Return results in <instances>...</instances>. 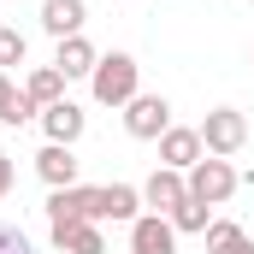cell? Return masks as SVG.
Segmentation results:
<instances>
[{
	"instance_id": "obj_8",
	"label": "cell",
	"mask_w": 254,
	"mask_h": 254,
	"mask_svg": "<svg viewBox=\"0 0 254 254\" xmlns=\"http://www.w3.org/2000/svg\"><path fill=\"white\" fill-rule=\"evenodd\" d=\"M36 172H42L48 190H71V184H77V154H71L65 142H48V148L36 154Z\"/></svg>"
},
{
	"instance_id": "obj_17",
	"label": "cell",
	"mask_w": 254,
	"mask_h": 254,
	"mask_svg": "<svg viewBox=\"0 0 254 254\" xmlns=\"http://www.w3.org/2000/svg\"><path fill=\"white\" fill-rule=\"evenodd\" d=\"M243 243H249V237H243L231 219H213V225H207V254H231V249H243Z\"/></svg>"
},
{
	"instance_id": "obj_11",
	"label": "cell",
	"mask_w": 254,
	"mask_h": 254,
	"mask_svg": "<svg viewBox=\"0 0 254 254\" xmlns=\"http://www.w3.org/2000/svg\"><path fill=\"white\" fill-rule=\"evenodd\" d=\"M95 65H101V54H95L83 36H65L60 54H54V71H60L65 83H71V77H95Z\"/></svg>"
},
{
	"instance_id": "obj_12",
	"label": "cell",
	"mask_w": 254,
	"mask_h": 254,
	"mask_svg": "<svg viewBox=\"0 0 254 254\" xmlns=\"http://www.w3.org/2000/svg\"><path fill=\"white\" fill-rule=\"evenodd\" d=\"M42 130H48V142H77L83 136V107L77 101H54V107H42Z\"/></svg>"
},
{
	"instance_id": "obj_7",
	"label": "cell",
	"mask_w": 254,
	"mask_h": 254,
	"mask_svg": "<svg viewBox=\"0 0 254 254\" xmlns=\"http://www.w3.org/2000/svg\"><path fill=\"white\" fill-rule=\"evenodd\" d=\"M130 254H178V231H172V219H160V213L136 219V225H130Z\"/></svg>"
},
{
	"instance_id": "obj_16",
	"label": "cell",
	"mask_w": 254,
	"mask_h": 254,
	"mask_svg": "<svg viewBox=\"0 0 254 254\" xmlns=\"http://www.w3.org/2000/svg\"><path fill=\"white\" fill-rule=\"evenodd\" d=\"M207 225H213V207L195 201V195H184V207L172 213V231H201V237H207Z\"/></svg>"
},
{
	"instance_id": "obj_6",
	"label": "cell",
	"mask_w": 254,
	"mask_h": 254,
	"mask_svg": "<svg viewBox=\"0 0 254 254\" xmlns=\"http://www.w3.org/2000/svg\"><path fill=\"white\" fill-rule=\"evenodd\" d=\"M48 225H95V190L71 184L48 195Z\"/></svg>"
},
{
	"instance_id": "obj_21",
	"label": "cell",
	"mask_w": 254,
	"mask_h": 254,
	"mask_svg": "<svg viewBox=\"0 0 254 254\" xmlns=\"http://www.w3.org/2000/svg\"><path fill=\"white\" fill-rule=\"evenodd\" d=\"M12 190V154H0V195Z\"/></svg>"
},
{
	"instance_id": "obj_23",
	"label": "cell",
	"mask_w": 254,
	"mask_h": 254,
	"mask_svg": "<svg viewBox=\"0 0 254 254\" xmlns=\"http://www.w3.org/2000/svg\"><path fill=\"white\" fill-rule=\"evenodd\" d=\"M231 254H254V243H243V249H231Z\"/></svg>"
},
{
	"instance_id": "obj_10",
	"label": "cell",
	"mask_w": 254,
	"mask_h": 254,
	"mask_svg": "<svg viewBox=\"0 0 254 254\" xmlns=\"http://www.w3.org/2000/svg\"><path fill=\"white\" fill-rule=\"evenodd\" d=\"M83 18H89V6H83V0H48V6H42V30H48L54 42L83 36Z\"/></svg>"
},
{
	"instance_id": "obj_9",
	"label": "cell",
	"mask_w": 254,
	"mask_h": 254,
	"mask_svg": "<svg viewBox=\"0 0 254 254\" xmlns=\"http://www.w3.org/2000/svg\"><path fill=\"white\" fill-rule=\"evenodd\" d=\"M195 160H201V130H166L160 136V166H172V172H190Z\"/></svg>"
},
{
	"instance_id": "obj_13",
	"label": "cell",
	"mask_w": 254,
	"mask_h": 254,
	"mask_svg": "<svg viewBox=\"0 0 254 254\" xmlns=\"http://www.w3.org/2000/svg\"><path fill=\"white\" fill-rule=\"evenodd\" d=\"M136 201H142V190L107 184V190H95V219H130V225H136Z\"/></svg>"
},
{
	"instance_id": "obj_1",
	"label": "cell",
	"mask_w": 254,
	"mask_h": 254,
	"mask_svg": "<svg viewBox=\"0 0 254 254\" xmlns=\"http://www.w3.org/2000/svg\"><path fill=\"white\" fill-rule=\"evenodd\" d=\"M136 71L142 65L130 60V54H107V60L95 65V77H89L95 83V101L101 107H130L136 101Z\"/></svg>"
},
{
	"instance_id": "obj_15",
	"label": "cell",
	"mask_w": 254,
	"mask_h": 254,
	"mask_svg": "<svg viewBox=\"0 0 254 254\" xmlns=\"http://www.w3.org/2000/svg\"><path fill=\"white\" fill-rule=\"evenodd\" d=\"M36 107H54V101H65V77L54 71V65H42V71H30V89H24Z\"/></svg>"
},
{
	"instance_id": "obj_5",
	"label": "cell",
	"mask_w": 254,
	"mask_h": 254,
	"mask_svg": "<svg viewBox=\"0 0 254 254\" xmlns=\"http://www.w3.org/2000/svg\"><path fill=\"white\" fill-rule=\"evenodd\" d=\"M184 195H190V178H184V172H172V166H160V172L142 184V201H148L160 219H172V213L184 207Z\"/></svg>"
},
{
	"instance_id": "obj_3",
	"label": "cell",
	"mask_w": 254,
	"mask_h": 254,
	"mask_svg": "<svg viewBox=\"0 0 254 254\" xmlns=\"http://www.w3.org/2000/svg\"><path fill=\"white\" fill-rule=\"evenodd\" d=\"M243 142H249V119H243L237 107L207 113V125H201V148H207V154H219V160H225V154H237Z\"/></svg>"
},
{
	"instance_id": "obj_2",
	"label": "cell",
	"mask_w": 254,
	"mask_h": 254,
	"mask_svg": "<svg viewBox=\"0 0 254 254\" xmlns=\"http://www.w3.org/2000/svg\"><path fill=\"white\" fill-rule=\"evenodd\" d=\"M231 190H237V172H231V160L207 154V160H195V166H190V195H195V201L219 207V201H231Z\"/></svg>"
},
{
	"instance_id": "obj_4",
	"label": "cell",
	"mask_w": 254,
	"mask_h": 254,
	"mask_svg": "<svg viewBox=\"0 0 254 254\" xmlns=\"http://www.w3.org/2000/svg\"><path fill=\"white\" fill-rule=\"evenodd\" d=\"M125 130L136 142H160L166 130H172V107H166V95H136L125 107Z\"/></svg>"
},
{
	"instance_id": "obj_18",
	"label": "cell",
	"mask_w": 254,
	"mask_h": 254,
	"mask_svg": "<svg viewBox=\"0 0 254 254\" xmlns=\"http://www.w3.org/2000/svg\"><path fill=\"white\" fill-rule=\"evenodd\" d=\"M36 113H42V107H36L24 89H12V95H6V107H0V125H30Z\"/></svg>"
},
{
	"instance_id": "obj_19",
	"label": "cell",
	"mask_w": 254,
	"mask_h": 254,
	"mask_svg": "<svg viewBox=\"0 0 254 254\" xmlns=\"http://www.w3.org/2000/svg\"><path fill=\"white\" fill-rule=\"evenodd\" d=\"M6 65H24V36L0 24V71H6Z\"/></svg>"
},
{
	"instance_id": "obj_22",
	"label": "cell",
	"mask_w": 254,
	"mask_h": 254,
	"mask_svg": "<svg viewBox=\"0 0 254 254\" xmlns=\"http://www.w3.org/2000/svg\"><path fill=\"white\" fill-rule=\"evenodd\" d=\"M6 95H12V83H6V71H0V107H6Z\"/></svg>"
},
{
	"instance_id": "obj_14",
	"label": "cell",
	"mask_w": 254,
	"mask_h": 254,
	"mask_svg": "<svg viewBox=\"0 0 254 254\" xmlns=\"http://www.w3.org/2000/svg\"><path fill=\"white\" fill-rule=\"evenodd\" d=\"M54 249H65V254H107V243H101V225H54Z\"/></svg>"
},
{
	"instance_id": "obj_20",
	"label": "cell",
	"mask_w": 254,
	"mask_h": 254,
	"mask_svg": "<svg viewBox=\"0 0 254 254\" xmlns=\"http://www.w3.org/2000/svg\"><path fill=\"white\" fill-rule=\"evenodd\" d=\"M0 254H36V249H30V237L18 225H0Z\"/></svg>"
}]
</instances>
